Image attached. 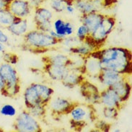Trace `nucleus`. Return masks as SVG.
I'll list each match as a JSON object with an SVG mask.
<instances>
[{
	"label": "nucleus",
	"instance_id": "obj_19",
	"mask_svg": "<svg viewBox=\"0 0 132 132\" xmlns=\"http://www.w3.org/2000/svg\"><path fill=\"white\" fill-rule=\"evenodd\" d=\"M85 79V75H82L81 73L74 71H69L64 78L61 82L65 87L68 89H73L76 87H79Z\"/></svg>",
	"mask_w": 132,
	"mask_h": 132
},
{
	"label": "nucleus",
	"instance_id": "obj_40",
	"mask_svg": "<svg viewBox=\"0 0 132 132\" xmlns=\"http://www.w3.org/2000/svg\"><path fill=\"white\" fill-rule=\"evenodd\" d=\"M113 132H121V131L120 129H113Z\"/></svg>",
	"mask_w": 132,
	"mask_h": 132
},
{
	"label": "nucleus",
	"instance_id": "obj_16",
	"mask_svg": "<svg viewBox=\"0 0 132 132\" xmlns=\"http://www.w3.org/2000/svg\"><path fill=\"white\" fill-rule=\"evenodd\" d=\"M105 14L101 12H92L82 14L79 17V20L82 25H85L89 32H93L96 28L103 19Z\"/></svg>",
	"mask_w": 132,
	"mask_h": 132
},
{
	"label": "nucleus",
	"instance_id": "obj_24",
	"mask_svg": "<svg viewBox=\"0 0 132 132\" xmlns=\"http://www.w3.org/2000/svg\"><path fill=\"white\" fill-rule=\"evenodd\" d=\"M17 18L8 9L0 10V27L6 28L14 22Z\"/></svg>",
	"mask_w": 132,
	"mask_h": 132
},
{
	"label": "nucleus",
	"instance_id": "obj_10",
	"mask_svg": "<svg viewBox=\"0 0 132 132\" xmlns=\"http://www.w3.org/2000/svg\"><path fill=\"white\" fill-rule=\"evenodd\" d=\"M79 92L87 103L97 105L100 103V91L95 84L85 79L79 85Z\"/></svg>",
	"mask_w": 132,
	"mask_h": 132
},
{
	"label": "nucleus",
	"instance_id": "obj_3",
	"mask_svg": "<svg viewBox=\"0 0 132 132\" xmlns=\"http://www.w3.org/2000/svg\"><path fill=\"white\" fill-rule=\"evenodd\" d=\"M70 126L76 131H81L89 123L95 121L97 117L96 109L94 105L89 103H78L70 111Z\"/></svg>",
	"mask_w": 132,
	"mask_h": 132
},
{
	"label": "nucleus",
	"instance_id": "obj_17",
	"mask_svg": "<svg viewBox=\"0 0 132 132\" xmlns=\"http://www.w3.org/2000/svg\"><path fill=\"white\" fill-rule=\"evenodd\" d=\"M53 30L62 38L72 36L75 32V26L69 21H65L61 18L55 20L53 22Z\"/></svg>",
	"mask_w": 132,
	"mask_h": 132
},
{
	"label": "nucleus",
	"instance_id": "obj_8",
	"mask_svg": "<svg viewBox=\"0 0 132 132\" xmlns=\"http://www.w3.org/2000/svg\"><path fill=\"white\" fill-rule=\"evenodd\" d=\"M118 0H76L75 8L81 14L101 12V11L113 7Z\"/></svg>",
	"mask_w": 132,
	"mask_h": 132
},
{
	"label": "nucleus",
	"instance_id": "obj_18",
	"mask_svg": "<svg viewBox=\"0 0 132 132\" xmlns=\"http://www.w3.org/2000/svg\"><path fill=\"white\" fill-rule=\"evenodd\" d=\"M125 75H122L118 74L117 72L107 70V69H103L100 73V75L97 76V80L103 84L106 87H110L114 85L116 82L121 80Z\"/></svg>",
	"mask_w": 132,
	"mask_h": 132
},
{
	"label": "nucleus",
	"instance_id": "obj_23",
	"mask_svg": "<svg viewBox=\"0 0 132 132\" xmlns=\"http://www.w3.org/2000/svg\"><path fill=\"white\" fill-rule=\"evenodd\" d=\"M71 56L72 57L70 56V62L67 66L69 70L77 71L85 75V71H84L85 58L77 55H71Z\"/></svg>",
	"mask_w": 132,
	"mask_h": 132
},
{
	"label": "nucleus",
	"instance_id": "obj_41",
	"mask_svg": "<svg viewBox=\"0 0 132 132\" xmlns=\"http://www.w3.org/2000/svg\"><path fill=\"white\" fill-rule=\"evenodd\" d=\"M0 132H4V130L2 128H1V127H0Z\"/></svg>",
	"mask_w": 132,
	"mask_h": 132
},
{
	"label": "nucleus",
	"instance_id": "obj_34",
	"mask_svg": "<svg viewBox=\"0 0 132 132\" xmlns=\"http://www.w3.org/2000/svg\"><path fill=\"white\" fill-rule=\"evenodd\" d=\"M28 1L32 9L42 6V4L46 2V0H28Z\"/></svg>",
	"mask_w": 132,
	"mask_h": 132
},
{
	"label": "nucleus",
	"instance_id": "obj_36",
	"mask_svg": "<svg viewBox=\"0 0 132 132\" xmlns=\"http://www.w3.org/2000/svg\"><path fill=\"white\" fill-rule=\"evenodd\" d=\"M12 0H0V10L8 9Z\"/></svg>",
	"mask_w": 132,
	"mask_h": 132
},
{
	"label": "nucleus",
	"instance_id": "obj_20",
	"mask_svg": "<svg viewBox=\"0 0 132 132\" xmlns=\"http://www.w3.org/2000/svg\"><path fill=\"white\" fill-rule=\"evenodd\" d=\"M6 29L13 36H23L28 32V22L26 18L22 19L18 18L14 22L6 27Z\"/></svg>",
	"mask_w": 132,
	"mask_h": 132
},
{
	"label": "nucleus",
	"instance_id": "obj_4",
	"mask_svg": "<svg viewBox=\"0 0 132 132\" xmlns=\"http://www.w3.org/2000/svg\"><path fill=\"white\" fill-rule=\"evenodd\" d=\"M54 90L52 87L42 83H32L26 87L23 94L26 109L36 105H47L51 100Z\"/></svg>",
	"mask_w": 132,
	"mask_h": 132
},
{
	"label": "nucleus",
	"instance_id": "obj_12",
	"mask_svg": "<svg viewBox=\"0 0 132 132\" xmlns=\"http://www.w3.org/2000/svg\"><path fill=\"white\" fill-rule=\"evenodd\" d=\"M32 7L28 0H12L10 4L9 10L16 18L25 19L31 13Z\"/></svg>",
	"mask_w": 132,
	"mask_h": 132
},
{
	"label": "nucleus",
	"instance_id": "obj_1",
	"mask_svg": "<svg viewBox=\"0 0 132 132\" xmlns=\"http://www.w3.org/2000/svg\"><path fill=\"white\" fill-rule=\"evenodd\" d=\"M92 56L99 59L103 69L131 75L132 71L131 51L123 47H109L93 51Z\"/></svg>",
	"mask_w": 132,
	"mask_h": 132
},
{
	"label": "nucleus",
	"instance_id": "obj_13",
	"mask_svg": "<svg viewBox=\"0 0 132 132\" xmlns=\"http://www.w3.org/2000/svg\"><path fill=\"white\" fill-rule=\"evenodd\" d=\"M118 95L120 100L124 104L129 100L131 94V85L125 75L123 78L111 87Z\"/></svg>",
	"mask_w": 132,
	"mask_h": 132
},
{
	"label": "nucleus",
	"instance_id": "obj_21",
	"mask_svg": "<svg viewBox=\"0 0 132 132\" xmlns=\"http://www.w3.org/2000/svg\"><path fill=\"white\" fill-rule=\"evenodd\" d=\"M42 61L43 64H51L67 67L70 62V56L64 54L44 55L42 56Z\"/></svg>",
	"mask_w": 132,
	"mask_h": 132
},
{
	"label": "nucleus",
	"instance_id": "obj_35",
	"mask_svg": "<svg viewBox=\"0 0 132 132\" xmlns=\"http://www.w3.org/2000/svg\"><path fill=\"white\" fill-rule=\"evenodd\" d=\"M9 42V37L0 28V43L5 44Z\"/></svg>",
	"mask_w": 132,
	"mask_h": 132
},
{
	"label": "nucleus",
	"instance_id": "obj_38",
	"mask_svg": "<svg viewBox=\"0 0 132 132\" xmlns=\"http://www.w3.org/2000/svg\"><path fill=\"white\" fill-rule=\"evenodd\" d=\"M66 12L69 13V14H73L75 12V8L74 7V5H69L66 8Z\"/></svg>",
	"mask_w": 132,
	"mask_h": 132
},
{
	"label": "nucleus",
	"instance_id": "obj_15",
	"mask_svg": "<svg viewBox=\"0 0 132 132\" xmlns=\"http://www.w3.org/2000/svg\"><path fill=\"white\" fill-rule=\"evenodd\" d=\"M43 71L48 75V77L54 81H60L64 78L69 72V69L66 66L43 64Z\"/></svg>",
	"mask_w": 132,
	"mask_h": 132
},
{
	"label": "nucleus",
	"instance_id": "obj_32",
	"mask_svg": "<svg viewBox=\"0 0 132 132\" xmlns=\"http://www.w3.org/2000/svg\"><path fill=\"white\" fill-rule=\"evenodd\" d=\"M90 32L88 30V28L86 27L85 25H81L78 27V28L76 30V37L78 38L81 42H82L89 36Z\"/></svg>",
	"mask_w": 132,
	"mask_h": 132
},
{
	"label": "nucleus",
	"instance_id": "obj_14",
	"mask_svg": "<svg viewBox=\"0 0 132 132\" xmlns=\"http://www.w3.org/2000/svg\"><path fill=\"white\" fill-rule=\"evenodd\" d=\"M102 70L103 68L98 59L92 56L91 54L85 58L84 71L85 76L97 79Z\"/></svg>",
	"mask_w": 132,
	"mask_h": 132
},
{
	"label": "nucleus",
	"instance_id": "obj_2",
	"mask_svg": "<svg viewBox=\"0 0 132 132\" xmlns=\"http://www.w3.org/2000/svg\"><path fill=\"white\" fill-rule=\"evenodd\" d=\"M61 40L55 38L48 32L38 30H30L23 36L20 46L23 51L34 54H45L61 43Z\"/></svg>",
	"mask_w": 132,
	"mask_h": 132
},
{
	"label": "nucleus",
	"instance_id": "obj_11",
	"mask_svg": "<svg viewBox=\"0 0 132 132\" xmlns=\"http://www.w3.org/2000/svg\"><path fill=\"white\" fill-rule=\"evenodd\" d=\"M100 103L105 107H111L121 110L123 103L120 100L118 95L116 93L113 89L110 87H106L103 91L100 92Z\"/></svg>",
	"mask_w": 132,
	"mask_h": 132
},
{
	"label": "nucleus",
	"instance_id": "obj_37",
	"mask_svg": "<svg viewBox=\"0 0 132 132\" xmlns=\"http://www.w3.org/2000/svg\"><path fill=\"white\" fill-rule=\"evenodd\" d=\"M4 89H5V85L3 79L0 77V94L3 96V94L4 93Z\"/></svg>",
	"mask_w": 132,
	"mask_h": 132
},
{
	"label": "nucleus",
	"instance_id": "obj_30",
	"mask_svg": "<svg viewBox=\"0 0 132 132\" xmlns=\"http://www.w3.org/2000/svg\"><path fill=\"white\" fill-rule=\"evenodd\" d=\"M2 59L5 63L14 66L19 62L20 58L18 56V54L15 53L4 51L2 53Z\"/></svg>",
	"mask_w": 132,
	"mask_h": 132
},
{
	"label": "nucleus",
	"instance_id": "obj_28",
	"mask_svg": "<svg viewBox=\"0 0 132 132\" xmlns=\"http://www.w3.org/2000/svg\"><path fill=\"white\" fill-rule=\"evenodd\" d=\"M95 125V128L97 131L102 132H108L111 129V123L106 121L105 120L103 119H98L97 118L95 121L93 123Z\"/></svg>",
	"mask_w": 132,
	"mask_h": 132
},
{
	"label": "nucleus",
	"instance_id": "obj_26",
	"mask_svg": "<svg viewBox=\"0 0 132 132\" xmlns=\"http://www.w3.org/2000/svg\"><path fill=\"white\" fill-rule=\"evenodd\" d=\"M75 0H51V8L56 12L61 13L66 10L69 5H74Z\"/></svg>",
	"mask_w": 132,
	"mask_h": 132
},
{
	"label": "nucleus",
	"instance_id": "obj_39",
	"mask_svg": "<svg viewBox=\"0 0 132 132\" xmlns=\"http://www.w3.org/2000/svg\"><path fill=\"white\" fill-rule=\"evenodd\" d=\"M5 51V47L3 43H0V53H3Z\"/></svg>",
	"mask_w": 132,
	"mask_h": 132
},
{
	"label": "nucleus",
	"instance_id": "obj_7",
	"mask_svg": "<svg viewBox=\"0 0 132 132\" xmlns=\"http://www.w3.org/2000/svg\"><path fill=\"white\" fill-rule=\"evenodd\" d=\"M13 129L18 132H41L43 129L38 121L28 110L22 111L15 118Z\"/></svg>",
	"mask_w": 132,
	"mask_h": 132
},
{
	"label": "nucleus",
	"instance_id": "obj_5",
	"mask_svg": "<svg viewBox=\"0 0 132 132\" xmlns=\"http://www.w3.org/2000/svg\"><path fill=\"white\" fill-rule=\"evenodd\" d=\"M0 77L3 79L5 85L4 97L13 98L20 93V79L16 69L13 65L7 63L0 64Z\"/></svg>",
	"mask_w": 132,
	"mask_h": 132
},
{
	"label": "nucleus",
	"instance_id": "obj_29",
	"mask_svg": "<svg viewBox=\"0 0 132 132\" xmlns=\"http://www.w3.org/2000/svg\"><path fill=\"white\" fill-rule=\"evenodd\" d=\"M119 110L115 108L105 107L104 106L103 108V115L104 118L111 120H116L119 115Z\"/></svg>",
	"mask_w": 132,
	"mask_h": 132
},
{
	"label": "nucleus",
	"instance_id": "obj_33",
	"mask_svg": "<svg viewBox=\"0 0 132 132\" xmlns=\"http://www.w3.org/2000/svg\"><path fill=\"white\" fill-rule=\"evenodd\" d=\"M52 22H53L52 21L36 22L35 23V27L36 30H38L44 32H49L51 30H53Z\"/></svg>",
	"mask_w": 132,
	"mask_h": 132
},
{
	"label": "nucleus",
	"instance_id": "obj_42",
	"mask_svg": "<svg viewBox=\"0 0 132 132\" xmlns=\"http://www.w3.org/2000/svg\"><path fill=\"white\" fill-rule=\"evenodd\" d=\"M0 28H1V27H0Z\"/></svg>",
	"mask_w": 132,
	"mask_h": 132
},
{
	"label": "nucleus",
	"instance_id": "obj_31",
	"mask_svg": "<svg viewBox=\"0 0 132 132\" xmlns=\"http://www.w3.org/2000/svg\"><path fill=\"white\" fill-rule=\"evenodd\" d=\"M0 113L4 116L13 117L17 115V110L14 106L10 104H5L0 109Z\"/></svg>",
	"mask_w": 132,
	"mask_h": 132
},
{
	"label": "nucleus",
	"instance_id": "obj_25",
	"mask_svg": "<svg viewBox=\"0 0 132 132\" xmlns=\"http://www.w3.org/2000/svg\"><path fill=\"white\" fill-rule=\"evenodd\" d=\"M27 110L36 119L43 120L46 117L47 105H36L29 108Z\"/></svg>",
	"mask_w": 132,
	"mask_h": 132
},
{
	"label": "nucleus",
	"instance_id": "obj_27",
	"mask_svg": "<svg viewBox=\"0 0 132 132\" xmlns=\"http://www.w3.org/2000/svg\"><path fill=\"white\" fill-rule=\"evenodd\" d=\"M82 42L77 37L70 36L64 38V39L62 40V41H61V43L60 44H61L64 47L66 51H68L69 49H71L74 47H76L77 46L79 45Z\"/></svg>",
	"mask_w": 132,
	"mask_h": 132
},
{
	"label": "nucleus",
	"instance_id": "obj_9",
	"mask_svg": "<svg viewBox=\"0 0 132 132\" xmlns=\"http://www.w3.org/2000/svg\"><path fill=\"white\" fill-rule=\"evenodd\" d=\"M78 102L71 101L63 97H56L50 100L48 103V108L51 114L54 119L60 118L64 116L69 115L72 108Z\"/></svg>",
	"mask_w": 132,
	"mask_h": 132
},
{
	"label": "nucleus",
	"instance_id": "obj_6",
	"mask_svg": "<svg viewBox=\"0 0 132 132\" xmlns=\"http://www.w3.org/2000/svg\"><path fill=\"white\" fill-rule=\"evenodd\" d=\"M116 25V18L113 15L105 14L100 25L90 32L89 37L96 43L99 48H102L106 43L108 36L113 32Z\"/></svg>",
	"mask_w": 132,
	"mask_h": 132
},
{
	"label": "nucleus",
	"instance_id": "obj_22",
	"mask_svg": "<svg viewBox=\"0 0 132 132\" xmlns=\"http://www.w3.org/2000/svg\"><path fill=\"white\" fill-rule=\"evenodd\" d=\"M53 20V13L52 12L42 6L34 9V23L40 22L52 21Z\"/></svg>",
	"mask_w": 132,
	"mask_h": 132
}]
</instances>
